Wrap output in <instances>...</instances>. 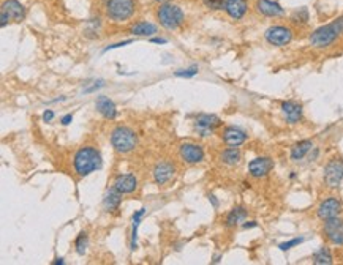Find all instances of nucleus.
<instances>
[{
	"label": "nucleus",
	"instance_id": "1",
	"mask_svg": "<svg viewBox=\"0 0 343 265\" xmlns=\"http://www.w3.org/2000/svg\"><path fill=\"white\" fill-rule=\"evenodd\" d=\"M102 155L94 147H82L73 156L75 172L79 177H87L102 168Z\"/></svg>",
	"mask_w": 343,
	"mask_h": 265
},
{
	"label": "nucleus",
	"instance_id": "2",
	"mask_svg": "<svg viewBox=\"0 0 343 265\" xmlns=\"http://www.w3.org/2000/svg\"><path fill=\"white\" fill-rule=\"evenodd\" d=\"M342 33H343V16L335 19L331 24H326V25H321V27L315 28V30L310 33L309 41L313 48L324 49V48H329L331 45H334Z\"/></svg>",
	"mask_w": 343,
	"mask_h": 265
},
{
	"label": "nucleus",
	"instance_id": "3",
	"mask_svg": "<svg viewBox=\"0 0 343 265\" xmlns=\"http://www.w3.org/2000/svg\"><path fill=\"white\" fill-rule=\"evenodd\" d=\"M111 144L117 153H130L138 147V134L128 126H117L111 133Z\"/></svg>",
	"mask_w": 343,
	"mask_h": 265
},
{
	"label": "nucleus",
	"instance_id": "4",
	"mask_svg": "<svg viewBox=\"0 0 343 265\" xmlns=\"http://www.w3.org/2000/svg\"><path fill=\"white\" fill-rule=\"evenodd\" d=\"M138 10L136 0H108L106 2V16L114 23H124L130 19Z\"/></svg>",
	"mask_w": 343,
	"mask_h": 265
},
{
	"label": "nucleus",
	"instance_id": "5",
	"mask_svg": "<svg viewBox=\"0 0 343 265\" xmlns=\"http://www.w3.org/2000/svg\"><path fill=\"white\" fill-rule=\"evenodd\" d=\"M157 19L163 28L166 30H177L179 27L184 24L185 21V14L181 10V6L173 5V3H163L160 5V8L157 10Z\"/></svg>",
	"mask_w": 343,
	"mask_h": 265
},
{
	"label": "nucleus",
	"instance_id": "6",
	"mask_svg": "<svg viewBox=\"0 0 343 265\" xmlns=\"http://www.w3.org/2000/svg\"><path fill=\"white\" fill-rule=\"evenodd\" d=\"M26 18L24 5L18 0H5L0 8V25L6 27L10 23H21Z\"/></svg>",
	"mask_w": 343,
	"mask_h": 265
},
{
	"label": "nucleus",
	"instance_id": "7",
	"mask_svg": "<svg viewBox=\"0 0 343 265\" xmlns=\"http://www.w3.org/2000/svg\"><path fill=\"white\" fill-rule=\"evenodd\" d=\"M292 30L287 25H272L264 32V38L272 46H285L292 41Z\"/></svg>",
	"mask_w": 343,
	"mask_h": 265
},
{
	"label": "nucleus",
	"instance_id": "8",
	"mask_svg": "<svg viewBox=\"0 0 343 265\" xmlns=\"http://www.w3.org/2000/svg\"><path fill=\"white\" fill-rule=\"evenodd\" d=\"M343 180V160L334 158L324 168V182L329 188H339Z\"/></svg>",
	"mask_w": 343,
	"mask_h": 265
},
{
	"label": "nucleus",
	"instance_id": "9",
	"mask_svg": "<svg viewBox=\"0 0 343 265\" xmlns=\"http://www.w3.org/2000/svg\"><path fill=\"white\" fill-rule=\"evenodd\" d=\"M323 232L332 245L337 246L343 245V219H340L339 217L326 219L323 226Z\"/></svg>",
	"mask_w": 343,
	"mask_h": 265
},
{
	"label": "nucleus",
	"instance_id": "10",
	"mask_svg": "<svg viewBox=\"0 0 343 265\" xmlns=\"http://www.w3.org/2000/svg\"><path fill=\"white\" fill-rule=\"evenodd\" d=\"M179 155H181V160L187 164H198L204 160L203 147L193 144V142H185V144L179 147Z\"/></svg>",
	"mask_w": 343,
	"mask_h": 265
},
{
	"label": "nucleus",
	"instance_id": "11",
	"mask_svg": "<svg viewBox=\"0 0 343 265\" xmlns=\"http://www.w3.org/2000/svg\"><path fill=\"white\" fill-rule=\"evenodd\" d=\"M152 175H154V182L157 185H166L168 182L173 180V177L176 175V168L173 163L160 161L154 166Z\"/></svg>",
	"mask_w": 343,
	"mask_h": 265
},
{
	"label": "nucleus",
	"instance_id": "12",
	"mask_svg": "<svg viewBox=\"0 0 343 265\" xmlns=\"http://www.w3.org/2000/svg\"><path fill=\"white\" fill-rule=\"evenodd\" d=\"M274 169V161L267 156H258L248 163V172L255 178H263L269 175L270 170Z\"/></svg>",
	"mask_w": 343,
	"mask_h": 265
},
{
	"label": "nucleus",
	"instance_id": "13",
	"mask_svg": "<svg viewBox=\"0 0 343 265\" xmlns=\"http://www.w3.org/2000/svg\"><path fill=\"white\" fill-rule=\"evenodd\" d=\"M195 126H196V130L201 133V136H207L213 130H217V128L221 126V119L213 116V114H201V116L196 117Z\"/></svg>",
	"mask_w": 343,
	"mask_h": 265
},
{
	"label": "nucleus",
	"instance_id": "14",
	"mask_svg": "<svg viewBox=\"0 0 343 265\" xmlns=\"http://www.w3.org/2000/svg\"><path fill=\"white\" fill-rule=\"evenodd\" d=\"M342 212V202L339 199H335V197H329V199H326L323 200V202L319 204L318 207V218L319 219H331V218H335V217H339Z\"/></svg>",
	"mask_w": 343,
	"mask_h": 265
},
{
	"label": "nucleus",
	"instance_id": "15",
	"mask_svg": "<svg viewBox=\"0 0 343 265\" xmlns=\"http://www.w3.org/2000/svg\"><path fill=\"white\" fill-rule=\"evenodd\" d=\"M255 8L260 14L266 18H282L285 16V10L274 0H256Z\"/></svg>",
	"mask_w": 343,
	"mask_h": 265
},
{
	"label": "nucleus",
	"instance_id": "16",
	"mask_svg": "<svg viewBox=\"0 0 343 265\" xmlns=\"http://www.w3.org/2000/svg\"><path fill=\"white\" fill-rule=\"evenodd\" d=\"M221 139H223V142L228 147H240L247 141V134L240 128L226 126L223 133H221Z\"/></svg>",
	"mask_w": 343,
	"mask_h": 265
},
{
	"label": "nucleus",
	"instance_id": "17",
	"mask_svg": "<svg viewBox=\"0 0 343 265\" xmlns=\"http://www.w3.org/2000/svg\"><path fill=\"white\" fill-rule=\"evenodd\" d=\"M282 112L290 125H296L302 120V106L296 101H283Z\"/></svg>",
	"mask_w": 343,
	"mask_h": 265
},
{
	"label": "nucleus",
	"instance_id": "18",
	"mask_svg": "<svg viewBox=\"0 0 343 265\" xmlns=\"http://www.w3.org/2000/svg\"><path fill=\"white\" fill-rule=\"evenodd\" d=\"M114 188H117L122 194H130V193L136 191L138 188V178L133 174H124V175H117L116 180H114Z\"/></svg>",
	"mask_w": 343,
	"mask_h": 265
},
{
	"label": "nucleus",
	"instance_id": "19",
	"mask_svg": "<svg viewBox=\"0 0 343 265\" xmlns=\"http://www.w3.org/2000/svg\"><path fill=\"white\" fill-rule=\"evenodd\" d=\"M225 11L230 18L239 21L247 14L248 2L247 0H228L226 5H225Z\"/></svg>",
	"mask_w": 343,
	"mask_h": 265
},
{
	"label": "nucleus",
	"instance_id": "20",
	"mask_svg": "<svg viewBox=\"0 0 343 265\" xmlns=\"http://www.w3.org/2000/svg\"><path fill=\"white\" fill-rule=\"evenodd\" d=\"M95 107L105 119L114 120L117 117V107H116V104H114L112 99H109L108 96H105V95L98 96L97 101H95Z\"/></svg>",
	"mask_w": 343,
	"mask_h": 265
},
{
	"label": "nucleus",
	"instance_id": "21",
	"mask_svg": "<svg viewBox=\"0 0 343 265\" xmlns=\"http://www.w3.org/2000/svg\"><path fill=\"white\" fill-rule=\"evenodd\" d=\"M120 202H122V193H120L117 188H109L108 191H106V194L103 197V207L105 210L108 212H114L119 209Z\"/></svg>",
	"mask_w": 343,
	"mask_h": 265
},
{
	"label": "nucleus",
	"instance_id": "22",
	"mask_svg": "<svg viewBox=\"0 0 343 265\" xmlns=\"http://www.w3.org/2000/svg\"><path fill=\"white\" fill-rule=\"evenodd\" d=\"M247 215L248 213L245 210V207H242V205L234 207V209L226 215V219H225L226 227H236V226H239L240 223H244Z\"/></svg>",
	"mask_w": 343,
	"mask_h": 265
},
{
	"label": "nucleus",
	"instance_id": "23",
	"mask_svg": "<svg viewBox=\"0 0 343 265\" xmlns=\"http://www.w3.org/2000/svg\"><path fill=\"white\" fill-rule=\"evenodd\" d=\"M313 148V142L310 139H304V141H299L297 144H294V147L291 148V160L299 161L307 156V153L310 152Z\"/></svg>",
	"mask_w": 343,
	"mask_h": 265
},
{
	"label": "nucleus",
	"instance_id": "24",
	"mask_svg": "<svg viewBox=\"0 0 343 265\" xmlns=\"http://www.w3.org/2000/svg\"><path fill=\"white\" fill-rule=\"evenodd\" d=\"M157 25L152 24V23H147V21H141V23H136L132 28L130 32L133 35H136V37H152V35L157 33Z\"/></svg>",
	"mask_w": 343,
	"mask_h": 265
},
{
	"label": "nucleus",
	"instance_id": "25",
	"mask_svg": "<svg viewBox=\"0 0 343 265\" xmlns=\"http://www.w3.org/2000/svg\"><path fill=\"white\" fill-rule=\"evenodd\" d=\"M240 160H242V153L237 147L226 148L220 153V161L223 164H228V166H236V164L240 163Z\"/></svg>",
	"mask_w": 343,
	"mask_h": 265
},
{
	"label": "nucleus",
	"instance_id": "26",
	"mask_svg": "<svg viewBox=\"0 0 343 265\" xmlns=\"http://www.w3.org/2000/svg\"><path fill=\"white\" fill-rule=\"evenodd\" d=\"M144 213H146V209H139L138 212H134L133 213V229H132V241H130V249L132 251H134L138 246V227L141 224V219L142 217H144Z\"/></svg>",
	"mask_w": 343,
	"mask_h": 265
},
{
	"label": "nucleus",
	"instance_id": "27",
	"mask_svg": "<svg viewBox=\"0 0 343 265\" xmlns=\"http://www.w3.org/2000/svg\"><path fill=\"white\" fill-rule=\"evenodd\" d=\"M313 264L317 265H331L332 264V254L329 251V248H319L318 251L313 256Z\"/></svg>",
	"mask_w": 343,
	"mask_h": 265
},
{
	"label": "nucleus",
	"instance_id": "28",
	"mask_svg": "<svg viewBox=\"0 0 343 265\" xmlns=\"http://www.w3.org/2000/svg\"><path fill=\"white\" fill-rule=\"evenodd\" d=\"M87 245H89L87 234L81 232V234L76 237V240H75V249H76V253L79 254V256H84V253L87 251Z\"/></svg>",
	"mask_w": 343,
	"mask_h": 265
},
{
	"label": "nucleus",
	"instance_id": "29",
	"mask_svg": "<svg viewBox=\"0 0 343 265\" xmlns=\"http://www.w3.org/2000/svg\"><path fill=\"white\" fill-rule=\"evenodd\" d=\"M226 2L228 0H203V5L211 11H221L225 10Z\"/></svg>",
	"mask_w": 343,
	"mask_h": 265
},
{
	"label": "nucleus",
	"instance_id": "30",
	"mask_svg": "<svg viewBox=\"0 0 343 265\" xmlns=\"http://www.w3.org/2000/svg\"><path fill=\"white\" fill-rule=\"evenodd\" d=\"M292 21L297 24H307L309 23V11H307V8H299L294 11V14H292Z\"/></svg>",
	"mask_w": 343,
	"mask_h": 265
},
{
	"label": "nucleus",
	"instance_id": "31",
	"mask_svg": "<svg viewBox=\"0 0 343 265\" xmlns=\"http://www.w3.org/2000/svg\"><path fill=\"white\" fill-rule=\"evenodd\" d=\"M302 241H304L302 237H296V239H291V240L285 241V243H280V245H278V248H280L282 251H288V249L294 248V246H297V245H301Z\"/></svg>",
	"mask_w": 343,
	"mask_h": 265
},
{
	"label": "nucleus",
	"instance_id": "32",
	"mask_svg": "<svg viewBox=\"0 0 343 265\" xmlns=\"http://www.w3.org/2000/svg\"><path fill=\"white\" fill-rule=\"evenodd\" d=\"M198 71H199L198 67H190L187 70H177L174 73V76H177V77H193V76L198 74Z\"/></svg>",
	"mask_w": 343,
	"mask_h": 265
},
{
	"label": "nucleus",
	"instance_id": "33",
	"mask_svg": "<svg viewBox=\"0 0 343 265\" xmlns=\"http://www.w3.org/2000/svg\"><path fill=\"white\" fill-rule=\"evenodd\" d=\"M130 43H133V40H124V41H120V43H114V45H111V46H108V48H105V49H103V52H108V51H112V49H117V48L127 46V45H130Z\"/></svg>",
	"mask_w": 343,
	"mask_h": 265
},
{
	"label": "nucleus",
	"instance_id": "34",
	"mask_svg": "<svg viewBox=\"0 0 343 265\" xmlns=\"http://www.w3.org/2000/svg\"><path fill=\"white\" fill-rule=\"evenodd\" d=\"M54 119V112L51 109H46L45 112H43V120L45 121H51Z\"/></svg>",
	"mask_w": 343,
	"mask_h": 265
},
{
	"label": "nucleus",
	"instance_id": "35",
	"mask_svg": "<svg viewBox=\"0 0 343 265\" xmlns=\"http://www.w3.org/2000/svg\"><path fill=\"white\" fill-rule=\"evenodd\" d=\"M71 120H73V116H71V114H67V116H63V117H62V120H60V121H62V125H65V126H67V125H70V123H71Z\"/></svg>",
	"mask_w": 343,
	"mask_h": 265
},
{
	"label": "nucleus",
	"instance_id": "36",
	"mask_svg": "<svg viewBox=\"0 0 343 265\" xmlns=\"http://www.w3.org/2000/svg\"><path fill=\"white\" fill-rule=\"evenodd\" d=\"M151 43H157V45H165V43H168V40H165V38H151Z\"/></svg>",
	"mask_w": 343,
	"mask_h": 265
},
{
	"label": "nucleus",
	"instance_id": "37",
	"mask_svg": "<svg viewBox=\"0 0 343 265\" xmlns=\"http://www.w3.org/2000/svg\"><path fill=\"white\" fill-rule=\"evenodd\" d=\"M256 226H258V224H256V221H250V223H245L242 227H244V229H252V227H256Z\"/></svg>",
	"mask_w": 343,
	"mask_h": 265
},
{
	"label": "nucleus",
	"instance_id": "38",
	"mask_svg": "<svg viewBox=\"0 0 343 265\" xmlns=\"http://www.w3.org/2000/svg\"><path fill=\"white\" fill-rule=\"evenodd\" d=\"M209 200L212 202V205H213V207H215V209H217V207H218V200L215 199V196H209Z\"/></svg>",
	"mask_w": 343,
	"mask_h": 265
},
{
	"label": "nucleus",
	"instance_id": "39",
	"mask_svg": "<svg viewBox=\"0 0 343 265\" xmlns=\"http://www.w3.org/2000/svg\"><path fill=\"white\" fill-rule=\"evenodd\" d=\"M54 264H65V261H63L62 257H57V259L54 261Z\"/></svg>",
	"mask_w": 343,
	"mask_h": 265
},
{
	"label": "nucleus",
	"instance_id": "40",
	"mask_svg": "<svg viewBox=\"0 0 343 265\" xmlns=\"http://www.w3.org/2000/svg\"><path fill=\"white\" fill-rule=\"evenodd\" d=\"M157 3H160V5H163V3H169L171 0H155Z\"/></svg>",
	"mask_w": 343,
	"mask_h": 265
}]
</instances>
